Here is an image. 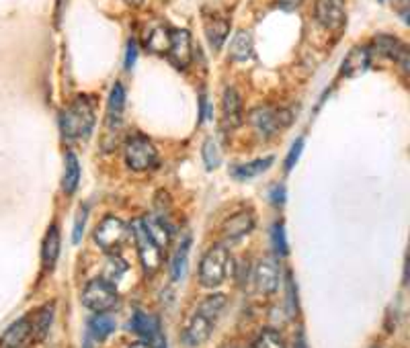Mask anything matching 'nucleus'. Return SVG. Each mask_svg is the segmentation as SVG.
Segmentation results:
<instances>
[{"label":"nucleus","mask_w":410,"mask_h":348,"mask_svg":"<svg viewBox=\"0 0 410 348\" xmlns=\"http://www.w3.org/2000/svg\"><path fill=\"white\" fill-rule=\"evenodd\" d=\"M125 109V90L124 87L117 82L115 87L111 88V94H109L107 101V125L109 127H115L122 123V115H124Z\"/></svg>","instance_id":"a211bd4d"},{"label":"nucleus","mask_w":410,"mask_h":348,"mask_svg":"<svg viewBox=\"0 0 410 348\" xmlns=\"http://www.w3.org/2000/svg\"><path fill=\"white\" fill-rule=\"evenodd\" d=\"M302 148H303V139L300 138L293 146H291V150H289V154H287L286 170H291V168L296 166V162L300 160V154H302Z\"/></svg>","instance_id":"f704fd0d"},{"label":"nucleus","mask_w":410,"mask_h":348,"mask_svg":"<svg viewBox=\"0 0 410 348\" xmlns=\"http://www.w3.org/2000/svg\"><path fill=\"white\" fill-rule=\"evenodd\" d=\"M127 273V262L119 256H111L105 266V281H109L111 285H115L119 278Z\"/></svg>","instance_id":"c756f323"},{"label":"nucleus","mask_w":410,"mask_h":348,"mask_svg":"<svg viewBox=\"0 0 410 348\" xmlns=\"http://www.w3.org/2000/svg\"><path fill=\"white\" fill-rule=\"evenodd\" d=\"M254 283L257 289L265 295H271L279 287V268L273 261H261L254 268Z\"/></svg>","instance_id":"ddd939ff"},{"label":"nucleus","mask_w":410,"mask_h":348,"mask_svg":"<svg viewBox=\"0 0 410 348\" xmlns=\"http://www.w3.org/2000/svg\"><path fill=\"white\" fill-rule=\"evenodd\" d=\"M254 348H286V342L277 330H263L254 340Z\"/></svg>","instance_id":"7c9ffc66"},{"label":"nucleus","mask_w":410,"mask_h":348,"mask_svg":"<svg viewBox=\"0 0 410 348\" xmlns=\"http://www.w3.org/2000/svg\"><path fill=\"white\" fill-rule=\"evenodd\" d=\"M201 152H203V160H205V166H207V168H217V166H220L222 154H220V146H217V141H215L214 138L205 139Z\"/></svg>","instance_id":"2f4dec72"},{"label":"nucleus","mask_w":410,"mask_h":348,"mask_svg":"<svg viewBox=\"0 0 410 348\" xmlns=\"http://www.w3.org/2000/svg\"><path fill=\"white\" fill-rule=\"evenodd\" d=\"M146 43H148V48L152 50V52L156 53H166L168 52V45H171V31L166 29V27H154L148 37H146Z\"/></svg>","instance_id":"a878e982"},{"label":"nucleus","mask_w":410,"mask_h":348,"mask_svg":"<svg viewBox=\"0 0 410 348\" xmlns=\"http://www.w3.org/2000/svg\"><path fill=\"white\" fill-rule=\"evenodd\" d=\"M144 0H125V4H129V6H140Z\"/></svg>","instance_id":"ea45409f"},{"label":"nucleus","mask_w":410,"mask_h":348,"mask_svg":"<svg viewBox=\"0 0 410 348\" xmlns=\"http://www.w3.org/2000/svg\"><path fill=\"white\" fill-rule=\"evenodd\" d=\"M189 246H191V238L189 236L178 244L177 252L173 256V264H171V277H173V281H178V278L183 277V273H185L187 256H189Z\"/></svg>","instance_id":"bb28decb"},{"label":"nucleus","mask_w":410,"mask_h":348,"mask_svg":"<svg viewBox=\"0 0 410 348\" xmlns=\"http://www.w3.org/2000/svg\"><path fill=\"white\" fill-rule=\"evenodd\" d=\"M375 348H377V347H375Z\"/></svg>","instance_id":"79ce46f5"},{"label":"nucleus","mask_w":410,"mask_h":348,"mask_svg":"<svg viewBox=\"0 0 410 348\" xmlns=\"http://www.w3.org/2000/svg\"><path fill=\"white\" fill-rule=\"evenodd\" d=\"M60 256V229L58 226H52L45 234V240H43V248H41V261H43V266L48 271L54 268L55 261Z\"/></svg>","instance_id":"6ab92c4d"},{"label":"nucleus","mask_w":410,"mask_h":348,"mask_svg":"<svg viewBox=\"0 0 410 348\" xmlns=\"http://www.w3.org/2000/svg\"><path fill=\"white\" fill-rule=\"evenodd\" d=\"M271 238H273V248L279 256H287V242H286V229L281 224L273 226L271 232Z\"/></svg>","instance_id":"473e14b6"},{"label":"nucleus","mask_w":410,"mask_h":348,"mask_svg":"<svg viewBox=\"0 0 410 348\" xmlns=\"http://www.w3.org/2000/svg\"><path fill=\"white\" fill-rule=\"evenodd\" d=\"M369 66V50L367 48H355L347 55V60L342 62V74L347 76H357L361 72H365Z\"/></svg>","instance_id":"aec40b11"},{"label":"nucleus","mask_w":410,"mask_h":348,"mask_svg":"<svg viewBox=\"0 0 410 348\" xmlns=\"http://www.w3.org/2000/svg\"><path fill=\"white\" fill-rule=\"evenodd\" d=\"M228 31H230V23L226 18H212L207 25H205V35L210 39V45L214 50H220L228 37Z\"/></svg>","instance_id":"5701e85b"},{"label":"nucleus","mask_w":410,"mask_h":348,"mask_svg":"<svg viewBox=\"0 0 410 348\" xmlns=\"http://www.w3.org/2000/svg\"><path fill=\"white\" fill-rule=\"evenodd\" d=\"M374 50L379 53V55H384V58H390V60H396V62L409 53L406 45H404L400 39L392 37V35H379V37H375Z\"/></svg>","instance_id":"f3484780"},{"label":"nucleus","mask_w":410,"mask_h":348,"mask_svg":"<svg viewBox=\"0 0 410 348\" xmlns=\"http://www.w3.org/2000/svg\"><path fill=\"white\" fill-rule=\"evenodd\" d=\"M142 224L146 227V232H148V236L158 244L162 250L171 244V229L166 227L162 219H158V217H144Z\"/></svg>","instance_id":"412c9836"},{"label":"nucleus","mask_w":410,"mask_h":348,"mask_svg":"<svg viewBox=\"0 0 410 348\" xmlns=\"http://www.w3.org/2000/svg\"><path fill=\"white\" fill-rule=\"evenodd\" d=\"M271 164H273V158H261V160H254V162H249V164L236 166L234 176L236 178H252V176H259V174L265 173Z\"/></svg>","instance_id":"c85d7f7f"},{"label":"nucleus","mask_w":410,"mask_h":348,"mask_svg":"<svg viewBox=\"0 0 410 348\" xmlns=\"http://www.w3.org/2000/svg\"><path fill=\"white\" fill-rule=\"evenodd\" d=\"M89 330L97 340H105L115 330V320L107 313H97L89 320Z\"/></svg>","instance_id":"393cba45"},{"label":"nucleus","mask_w":410,"mask_h":348,"mask_svg":"<svg viewBox=\"0 0 410 348\" xmlns=\"http://www.w3.org/2000/svg\"><path fill=\"white\" fill-rule=\"evenodd\" d=\"M18 348H25V347H18Z\"/></svg>","instance_id":"a19ab883"},{"label":"nucleus","mask_w":410,"mask_h":348,"mask_svg":"<svg viewBox=\"0 0 410 348\" xmlns=\"http://www.w3.org/2000/svg\"><path fill=\"white\" fill-rule=\"evenodd\" d=\"M78 180H80V164H78V160L76 156L68 152L66 154V168H64V178H62V189L64 192H72L76 191V187H78Z\"/></svg>","instance_id":"b1692460"},{"label":"nucleus","mask_w":410,"mask_h":348,"mask_svg":"<svg viewBox=\"0 0 410 348\" xmlns=\"http://www.w3.org/2000/svg\"><path fill=\"white\" fill-rule=\"evenodd\" d=\"M131 234H134V240H136V246H138V254H140L144 271H146L148 275H154L162 264V248L148 236L142 219H140V222H134Z\"/></svg>","instance_id":"39448f33"},{"label":"nucleus","mask_w":410,"mask_h":348,"mask_svg":"<svg viewBox=\"0 0 410 348\" xmlns=\"http://www.w3.org/2000/svg\"><path fill=\"white\" fill-rule=\"evenodd\" d=\"M87 215H89V207H80L76 213V222H74V234H72V242L78 244L82 238V229L87 224Z\"/></svg>","instance_id":"72a5a7b5"},{"label":"nucleus","mask_w":410,"mask_h":348,"mask_svg":"<svg viewBox=\"0 0 410 348\" xmlns=\"http://www.w3.org/2000/svg\"><path fill=\"white\" fill-rule=\"evenodd\" d=\"M250 125L261 134V136H273L281 131L291 123V113L284 109H271V107H257L249 115Z\"/></svg>","instance_id":"423d86ee"},{"label":"nucleus","mask_w":410,"mask_h":348,"mask_svg":"<svg viewBox=\"0 0 410 348\" xmlns=\"http://www.w3.org/2000/svg\"><path fill=\"white\" fill-rule=\"evenodd\" d=\"M82 303L95 313H105L113 310L117 303L115 285H111L105 278H92L82 291Z\"/></svg>","instance_id":"20e7f679"},{"label":"nucleus","mask_w":410,"mask_h":348,"mask_svg":"<svg viewBox=\"0 0 410 348\" xmlns=\"http://www.w3.org/2000/svg\"><path fill=\"white\" fill-rule=\"evenodd\" d=\"M222 119H224V127L228 129H236L242 123V101L236 88L232 87L226 88L222 97Z\"/></svg>","instance_id":"f8f14e48"},{"label":"nucleus","mask_w":410,"mask_h":348,"mask_svg":"<svg viewBox=\"0 0 410 348\" xmlns=\"http://www.w3.org/2000/svg\"><path fill=\"white\" fill-rule=\"evenodd\" d=\"M129 328H131V332H136L140 338H144L146 342H150V344H154V342L161 340V326H158V320L152 317V315H148V313L144 312L134 313V317H131V322H129Z\"/></svg>","instance_id":"4468645a"},{"label":"nucleus","mask_w":410,"mask_h":348,"mask_svg":"<svg viewBox=\"0 0 410 348\" xmlns=\"http://www.w3.org/2000/svg\"><path fill=\"white\" fill-rule=\"evenodd\" d=\"M136 58H138V45H136V41H129V43H127V58H125V68L131 70V66L136 64Z\"/></svg>","instance_id":"c9c22d12"},{"label":"nucleus","mask_w":410,"mask_h":348,"mask_svg":"<svg viewBox=\"0 0 410 348\" xmlns=\"http://www.w3.org/2000/svg\"><path fill=\"white\" fill-rule=\"evenodd\" d=\"M62 134L64 138L72 139H87L95 127V109L87 97H78L74 103L62 113Z\"/></svg>","instance_id":"f257e3e1"},{"label":"nucleus","mask_w":410,"mask_h":348,"mask_svg":"<svg viewBox=\"0 0 410 348\" xmlns=\"http://www.w3.org/2000/svg\"><path fill=\"white\" fill-rule=\"evenodd\" d=\"M314 13L322 27L337 31L345 23V2L342 0H316Z\"/></svg>","instance_id":"9d476101"},{"label":"nucleus","mask_w":410,"mask_h":348,"mask_svg":"<svg viewBox=\"0 0 410 348\" xmlns=\"http://www.w3.org/2000/svg\"><path fill=\"white\" fill-rule=\"evenodd\" d=\"M230 55L234 62H247L252 55V35L249 31H238L230 43Z\"/></svg>","instance_id":"4be33fe9"},{"label":"nucleus","mask_w":410,"mask_h":348,"mask_svg":"<svg viewBox=\"0 0 410 348\" xmlns=\"http://www.w3.org/2000/svg\"><path fill=\"white\" fill-rule=\"evenodd\" d=\"M29 338H31V322H29V317H21V320H17L9 330L2 334L0 348L25 347V342H27Z\"/></svg>","instance_id":"2eb2a0df"},{"label":"nucleus","mask_w":410,"mask_h":348,"mask_svg":"<svg viewBox=\"0 0 410 348\" xmlns=\"http://www.w3.org/2000/svg\"><path fill=\"white\" fill-rule=\"evenodd\" d=\"M168 58L177 68H187L193 58V45H191V35L185 29L171 31V45H168Z\"/></svg>","instance_id":"1a4fd4ad"},{"label":"nucleus","mask_w":410,"mask_h":348,"mask_svg":"<svg viewBox=\"0 0 410 348\" xmlns=\"http://www.w3.org/2000/svg\"><path fill=\"white\" fill-rule=\"evenodd\" d=\"M129 348H156V347L144 340V342H136V344H131V347H129Z\"/></svg>","instance_id":"58836bf2"},{"label":"nucleus","mask_w":410,"mask_h":348,"mask_svg":"<svg viewBox=\"0 0 410 348\" xmlns=\"http://www.w3.org/2000/svg\"><path fill=\"white\" fill-rule=\"evenodd\" d=\"M31 336L36 340H43L48 336V332L52 328V322H54V303H48L43 308H39L31 317Z\"/></svg>","instance_id":"dca6fc26"},{"label":"nucleus","mask_w":410,"mask_h":348,"mask_svg":"<svg viewBox=\"0 0 410 348\" xmlns=\"http://www.w3.org/2000/svg\"><path fill=\"white\" fill-rule=\"evenodd\" d=\"M129 236V227L119 217H105L95 229V242L105 252H117Z\"/></svg>","instance_id":"0eeeda50"},{"label":"nucleus","mask_w":410,"mask_h":348,"mask_svg":"<svg viewBox=\"0 0 410 348\" xmlns=\"http://www.w3.org/2000/svg\"><path fill=\"white\" fill-rule=\"evenodd\" d=\"M215 322L210 320L207 315L195 312V315L187 322L185 330H183V342L185 347L197 348L201 347L203 342H207V338L212 336V330H214Z\"/></svg>","instance_id":"6e6552de"},{"label":"nucleus","mask_w":410,"mask_h":348,"mask_svg":"<svg viewBox=\"0 0 410 348\" xmlns=\"http://www.w3.org/2000/svg\"><path fill=\"white\" fill-rule=\"evenodd\" d=\"M281 6H286V9H296V6H300L303 0H277Z\"/></svg>","instance_id":"e433bc0d"},{"label":"nucleus","mask_w":410,"mask_h":348,"mask_svg":"<svg viewBox=\"0 0 410 348\" xmlns=\"http://www.w3.org/2000/svg\"><path fill=\"white\" fill-rule=\"evenodd\" d=\"M252 227H254L252 213H250V211H238V213H234L232 217H228V219L224 222L222 234H224L226 240L236 242V240H240V238H244L247 234H250Z\"/></svg>","instance_id":"9b49d317"},{"label":"nucleus","mask_w":410,"mask_h":348,"mask_svg":"<svg viewBox=\"0 0 410 348\" xmlns=\"http://www.w3.org/2000/svg\"><path fill=\"white\" fill-rule=\"evenodd\" d=\"M125 162L131 170H152L158 164V152L154 143L144 136H134L125 146Z\"/></svg>","instance_id":"7ed1b4c3"},{"label":"nucleus","mask_w":410,"mask_h":348,"mask_svg":"<svg viewBox=\"0 0 410 348\" xmlns=\"http://www.w3.org/2000/svg\"><path fill=\"white\" fill-rule=\"evenodd\" d=\"M224 308H226V295L215 293V295L205 297V299L201 301V305H199V310H197V312L203 313V315H207V317H210V320H214V322H217V317L222 315Z\"/></svg>","instance_id":"cd10ccee"},{"label":"nucleus","mask_w":410,"mask_h":348,"mask_svg":"<svg viewBox=\"0 0 410 348\" xmlns=\"http://www.w3.org/2000/svg\"><path fill=\"white\" fill-rule=\"evenodd\" d=\"M296 348H308V344H306V336H303V332H300V334H298V338H296Z\"/></svg>","instance_id":"4c0bfd02"},{"label":"nucleus","mask_w":410,"mask_h":348,"mask_svg":"<svg viewBox=\"0 0 410 348\" xmlns=\"http://www.w3.org/2000/svg\"><path fill=\"white\" fill-rule=\"evenodd\" d=\"M230 254L224 246H214L205 252V256L201 259V264H199V281L203 287L207 289H215L220 287L228 273H230Z\"/></svg>","instance_id":"f03ea898"}]
</instances>
